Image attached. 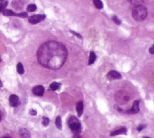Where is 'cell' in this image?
<instances>
[{"mask_svg": "<svg viewBox=\"0 0 154 138\" xmlns=\"http://www.w3.org/2000/svg\"><path fill=\"white\" fill-rule=\"evenodd\" d=\"M68 52L60 42H45L37 51V60L41 66L47 69L58 70L64 65Z\"/></svg>", "mask_w": 154, "mask_h": 138, "instance_id": "6da1fadb", "label": "cell"}, {"mask_svg": "<svg viewBox=\"0 0 154 138\" xmlns=\"http://www.w3.org/2000/svg\"><path fill=\"white\" fill-rule=\"evenodd\" d=\"M147 9L144 5H137L135 6L132 11V16L136 21H142L147 16Z\"/></svg>", "mask_w": 154, "mask_h": 138, "instance_id": "7a4b0ae2", "label": "cell"}, {"mask_svg": "<svg viewBox=\"0 0 154 138\" xmlns=\"http://www.w3.org/2000/svg\"><path fill=\"white\" fill-rule=\"evenodd\" d=\"M69 127L74 133H78L81 130V123L79 120L75 116H71L69 119Z\"/></svg>", "mask_w": 154, "mask_h": 138, "instance_id": "3957f363", "label": "cell"}, {"mask_svg": "<svg viewBox=\"0 0 154 138\" xmlns=\"http://www.w3.org/2000/svg\"><path fill=\"white\" fill-rule=\"evenodd\" d=\"M46 16L45 14H40V15H33V16L29 17V23L31 24H38L41 21L45 20Z\"/></svg>", "mask_w": 154, "mask_h": 138, "instance_id": "277c9868", "label": "cell"}, {"mask_svg": "<svg viewBox=\"0 0 154 138\" xmlns=\"http://www.w3.org/2000/svg\"><path fill=\"white\" fill-rule=\"evenodd\" d=\"M139 102H140L139 100H136L133 102L132 108L129 110H128L127 112H128L129 114H136V113H138L139 112V110H140L139 109Z\"/></svg>", "mask_w": 154, "mask_h": 138, "instance_id": "5b68a950", "label": "cell"}, {"mask_svg": "<svg viewBox=\"0 0 154 138\" xmlns=\"http://www.w3.org/2000/svg\"><path fill=\"white\" fill-rule=\"evenodd\" d=\"M107 77L110 81H113V80H119L121 78V75L120 73L116 72V71H111L107 74Z\"/></svg>", "mask_w": 154, "mask_h": 138, "instance_id": "8992f818", "label": "cell"}, {"mask_svg": "<svg viewBox=\"0 0 154 138\" xmlns=\"http://www.w3.org/2000/svg\"><path fill=\"white\" fill-rule=\"evenodd\" d=\"M32 92H33V94L37 95V96H42L45 93V88L41 85H38V86L34 87L32 90Z\"/></svg>", "mask_w": 154, "mask_h": 138, "instance_id": "52a82bcc", "label": "cell"}, {"mask_svg": "<svg viewBox=\"0 0 154 138\" xmlns=\"http://www.w3.org/2000/svg\"><path fill=\"white\" fill-rule=\"evenodd\" d=\"M9 105H10L12 107H17L20 105V100H19V98L15 94H12L10 97H9Z\"/></svg>", "mask_w": 154, "mask_h": 138, "instance_id": "ba28073f", "label": "cell"}, {"mask_svg": "<svg viewBox=\"0 0 154 138\" xmlns=\"http://www.w3.org/2000/svg\"><path fill=\"white\" fill-rule=\"evenodd\" d=\"M127 133V130H126V127H121L120 129H118V130H115V131H112L110 135L113 137V136L119 135V134H126Z\"/></svg>", "mask_w": 154, "mask_h": 138, "instance_id": "9c48e42d", "label": "cell"}, {"mask_svg": "<svg viewBox=\"0 0 154 138\" xmlns=\"http://www.w3.org/2000/svg\"><path fill=\"white\" fill-rule=\"evenodd\" d=\"M76 111H77V113H78L79 117H81L82 114L83 112V102H79L76 105Z\"/></svg>", "mask_w": 154, "mask_h": 138, "instance_id": "30bf717a", "label": "cell"}, {"mask_svg": "<svg viewBox=\"0 0 154 138\" xmlns=\"http://www.w3.org/2000/svg\"><path fill=\"white\" fill-rule=\"evenodd\" d=\"M20 134L22 138H31L30 132L26 129H21L20 130Z\"/></svg>", "mask_w": 154, "mask_h": 138, "instance_id": "8fae6325", "label": "cell"}, {"mask_svg": "<svg viewBox=\"0 0 154 138\" xmlns=\"http://www.w3.org/2000/svg\"><path fill=\"white\" fill-rule=\"evenodd\" d=\"M96 59H97L96 54H95L94 52H90V58H89V62H88V64H89V65L93 64V63L95 62Z\"/></svg>", "mask_w": 154, "mask_h": 138, "instance_id": "7c38bea8", "label": "cell"}, {"mask_svg": "<svg viewBox=\"0 0 154 138\" xmlns=\"http://www.w3.org/2000/svg\"><path fill=\"white\" fill-rule=\"evenodd\" d=\"M60 83H57V82H53L52 83L50 84V89H51L52 91H57V90L60 88Z\"/></svg>", "mask_w": 154, "mask_h": 138, "instance_id": "4fadbf2b", "label": "cell"}, {"mask_svg": "<svg viewBox=\"0 0 154 138\" xmlns=\"http://www.w3.org/2000/svg\"><path fill=\"white\" fill-rule=\"evenodd\" d=\"M128 2L134 6L140 5L143 3L144 0H128Z\"/></svg>", "mask_w": 154, "mask_h": 138, "instance_id": "5bb4252c", "label": "cell"}, {"mask_svg": "<svg viewBox=\"0 0 154 138\" xmlns=\"http://www.w3.org/2000/svg\"><path fill=\"white\" fill-rule=\"evenodd\" d=\"M2 13H3V14L4 16H15V13H14L13 11L11 10H4Z\"/></svg>", "mask_w": 154, "mask_h": 138, "instance_id": "9a60e30c", "label": "cell"}, {"mask_svg": "<svg viewBox=\"0 0 154 138\" xmlns=\"http://www.w3.org/2000/svg\"><path fill=\"white\" fill-rule=\"evenodd\" d=\"M93 1H94V5H95L97 9L100 10V9L103 8L104 5H103V3L101 2V0H93Z\"/></svg>", "mask_w": 154, "mask_h": 138, "instance_id": "2e32d148", "label": "cell"}, {"mask_svg": "<svg viewBox=\"0 0 154 138\" xmlns=\"http://www.w3.org/2000/svg\"><path fill=\"white\" fill-rule=\"evenodd\" d=\"M55 125H56V127L58 129V130H62V120H61L60 116H58L55 120Z\"/></svg>", "mask_w": 154, "mask_h": 138, "instance_id": "e0dca14e", "label": "cell"}, {"mask_svg": "<svg viewBox=\"0 0 154 138\" xmlns=\"http://www.w3.org/2000/svg\"><path fill=\"white\" fill-rule=\"evenodd\" d=\"M16 70H17V72H18L19 74H23L24 73V66H23V64L21 63H19L16 66Z\"/></svg>", "mask_w": 154, "mask_h": 138, "instance_id": "ac0fdd59", "label": "cell"}, {"mask_svg": "<svg viewBox=\"0 0 154 138\" xmlns=\"http://www.w3.org/2000/svg\"><path fill=\"white\" fill-rule=\"evenodd\" d=\"M8 5V2L7 1H3L0 2V13L3 12L4 10H5V7Z\"/></svg>", "mask_w": 154, "mask_h": 138, "instance_id": "d6986e66", "label": "cell"}, {"mask_svg": "<svg viewBox=\"0 0 154 138\" xmlns=\"http://www.w3.org/2000/svg\"><path fill=\"white\" fill-rule=\"evenodd\" d=\"M26 10L28 12H34V11L37 10V6L36 5H34V4H30L28 5V6L26 7Z\"/></svg>", "mask_w": 154, "mask_h": 138, "instance_id": "ffe728a7", "label": "cell"}, {"mask_svg": "<svg viewBox=\"0 0 154 138\" xmlns=\"http://www.w3.org/2000/svg\"><path fill=\"white\" fill-rule=\"evenodd\" d=\"M42 124H43V126H47L48 124H49V119L47 117L44 116V117L42 118Z\"/></svg>", "mask_w": 154, "mask_h": 138, "instance_id": "44dd1931", "label": "cell"}, {"mask_svg": "<svg viewBox=\"0 0 154 138\" xmlns=\"http://www.w3.org/2000/svg\"><path fill=\"white\" fill-rule=\"evenodd\" d=\"M15 16H19V17H23V18H26L27 17V13L26 12H23L20 13H15Z\"/></svg>", "mask_w": 154, "mask_h": 138, "instance_id": "7402d4cb", "label": "cell"}, {"mask_svg": "<svg viewBox=\"0 0 154 138\" xmlns=\"http://www.w3.org/2000/svg\"><path fill=\"white\" fill-rule=\"evenodd\" d=\"M112 20H113V21H114V22H115V23L116 24H118V25H120V24H121V20L116 16H112Z\"/></svg>", "mask_w": 154, "mask_h": 138, "instance_id": "603a6c76", "label": "cell"}, {"mask_svg": "<svg viewBox=\"0 0 154 138\" xmlns=\"http://www.w3.org/2000/svg\"><path fill=\"white\" fill-rule=\"evenodd\" d=\"M29 113H30V115H33V116H35V115H37V111L36 110L33 109H30V111H29Z\"/></svg>", "mask_w": 154, "mask_h": 138, "instance_id": "cb8c5ba5", "label": "cell"}, {"mask_svg": "<svg viewBox=\"0 0 154 138\" xmlns=\"http://www.w3.org/2000/svg\"><path fill=\"white\" fill-rule=\"evenodd\" d=\"M70 32H71V33H72V34H74V35H75V36L78 37V38H79V39H82V38H83V37H82L81 35H80V34H79L78 33H76V32L73 31H70Z\"/></svg>", "mask_w": 154, "mask_h": 138, "instance_id": "d4e9b609", "label": "cell"}, {"mask_svg": "<svg viewBox=\"0 0 154 138\" xmlns=\"http://www.w3.org/2000/svg\"><path fill=\"white\" fill-rule=\"evenodd\" d=\"M145 127H146V125H143V124H142V125L138 126V128H137V130H138V132H140V131H142V130H143V129Z\"/></svg>", "mask_w": 154, "mask_h": 138, "instance_id": "484cf974", "label": "cell"}, {"mask_svg": "<svg viewBox=\"0 0 154 138\" xmlns=\"http://www.w3.org/2000/svg\"><path fill=\"white\" fill-rule=\"evenodd\" d=\"M149 53L150 54H152V55H153L154 54V46L153 45L150 49H149Z\"/></svg>", "mask_w": 154, "mask_h": 138, "instance_id": "4316f807", "label": "cell"}, {"mask_svg": "<svg viewBox=\"0 0 154 138\" xmlns=\"http://www.w3.org/2000/svg\"><path fill=\"white\" fill-rule=\"evenodd\" d=\"M72 138H81V136L79 135V133H76V134H74V135L73 136V137Z\"/></svg>", "mask_w": 154, "mask_h": 138, "instance_id": "83f0119b", "label": "cell"}, {"mask_svg": "<svg viewBox=\"0 0 154 138\" xmlns=\"http://www.w3.org/2000/svg\"><path fill=\"white\" fill-rule=\"evenodd\" d=\"M1 138H12L11 137H9V136H5V137H3Z\"/></svg>", "mask_w": 154, "mask_h": 138, "instance_id": "f1b7e54d", "label": "cell"}, {"mask_svg": "<svg viewBox=\"0 0 154 138\" xmlns=\"http://www.w3.org/2000/svg\"><path fill=\"white\" fill-rule=\"evenodd\" d=\"M2 87H3V83H2V81H0V88H1Z\"/></svg>", "mask_w": 154, "mask_h": 138, "instance_id": "f546056e", "label": "cell"}, {"mask_svg": "<svg viewBox=\"0 0 154 138\" xmlns=\"http://www.w3.org/2000/svg\"><path fill=\"white\" fill-rule=\"evenodd\" d=\"M1 120H2V113L0 112V121H1Z\"/></svg>", "mask_w": 154, "mask_h": 138, "instance_id": "4dcf8cb0", "label": "cell"}, {"mask_svg": "<svg viewBox=\"0 0 154 138\" xmlns=\"http://www.w3.org/2000/svg\"><path fill=\"white\" fill-rule=\"evenodd\" d=\"M143 138H150V137H144Z\"/></svg>", "mask_w": 154, "mask_h": 138, "instance_id": "1f68e13d", "label": "cell"}, {"mask_svg": "<svg viewBox=\"0 0 154 138\" xmlns=\"http://www.w3.org/2000/svg\"><path fill=\"white\" fill-rule=\"evenodd\" d=\"M0 1H1V2H3V1H4V0H0Z\"/></svg>", "mask_w": 154, "mask_h": 138, "instance_id": "d6a6232c", "label": "cell"}, {"mask_svg": "<svg viewBox=\"0 0 154 138\" xmlns=\"http://www.w3.org/2000/svg\"><path fill=\"white\" fill-rule=\"evenodd\" d=\"M1 62H2V60H1V59H0V63H1Z\"/></svg>", "mask_w": 154, "mask_h": 138, "instance_id": "836d02e7", "label": "cell"}]
</instances>
